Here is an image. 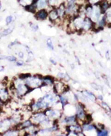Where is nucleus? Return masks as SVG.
<instances>
[{
    "instance_id": "nucleus-1",
    "label": "nucleus",
    "mask_w": 111,
    "mask_h": 136,
    "mask_svg": "<svg viewBox=\"0 0 111 136\" xmlns=\"http://www.w3.org/2000/svg\"><path fill=\"white\" fill-rule=\"evenodd\" d=\"M24 83L31 90H33L34 89L41 87L43 81H42V78H41V76H32L31 75L30 78L24 80Z\"/></svg>"
},
{
    "instance_id": "nucleus-2",
    "label": "nucleus",
    "mask_w": 111,
    "mask_h": 136,
    "mask_svg": "<svg viewBox=\"0 0 111 136\" xmlns=\"http://www.w3.org/2000/svg\"><path fill=\"white\" fill-rule=\"evenodd\" d=\"M48 117L45 115V113L43 112H33L32 114V115L30 117V120H31V122L33 123V124L38 126L39 125L42 121H44L45 120H47Z\"/></svg>"
},
{
    "instance_id": "nucleus-3",
    "label": "nucleus",
    "mask_w": 111,
    "mask_h": 136,
    "mask_svg": "<svg viewBox=\"0 0 111 136\" xmlns=\"http://www.w3.org/2000/svg\"><path fill=\"white\" fill-rule=\"evenodd\" d=\"M102 15H103V14L102 13V11L100 9L99 4L94 5L93 6V12H92L91 17H90V20L93 21V22L96 23L99 20L101 19Z\"/></svg>"
},
{
    "instance_id": "nucleus-4",
    "label": "nucleus",
    "mask_w": 111,
    "mask_h": 136,
    "mask_svg": "<svg viewBox=\"0 0 111 136\" xmlns=\"http://www.w3.org/2000/svg\"><path fill=\"white\" fill-rule=\"evenodd\" d=\"M45 115L50 120H58L61 117V112H59V109H46L44 111Z\"/></svg>"
},
{
    "instance_id": "nucleus-5",
    "label": "nucleus",
    "mask_w": 111,
    "mask_h": 136,
    "mask_svg": "<svg viewBox=\"0 0 111 136\" xmlns=\"http://www.w3.org/2000/svg\"><path fill=\"white\" fill-rule=\"evenodd\" d=\"M0 100L3 103H7L10 101V95L8 89L5 86L0 87Z\"/></svg>"
},
{
    "instance_id": "nucleus-6",
    "label": "nucleus",
    "mask_w": 111,
    "mask_h": 136,
    "mask_svg": "<svg viewBox=\"0 0 111 136\" xmlns=\"http://www.w3.org/2000/svg\"><path fill=\"white\" fill-rule=\"evenodd\" d=\"M76 118L84 121L86 118V113L85 112V109L82 104H78L76 107Z\"/></svg>"
},
{
    "instance_id": "nucleus-7",
    "label": "nucleus",
    "mask_w": 111,
    "mask_h": 136,
    "mask_svg": "<svg viewBox=\"0 0 111 136\" xmlns=\"http://www.w3.org/2000/svg\"><path fill=\"white\" fill-rule=\"evenodd\" d=\"M34 17L39 21H44L48 18V11L47 9L37 10L34 14Z\"/></svg>"
},
{
    "instance_id": "nucleus-8",
    "label": "nucleus",
    "mask_w": 111,
    "mask_h": 136,
    "mask_svg": "<svg viewBox=\"0 0 111 136\" xmlns=\"http://www.w3.org/2000/svg\"><path fill=\"white\" fill-rule=\"evenodd\" d=\"M48 18L50 21L52 22H56L58 20H60V17L56 8H53L50 11H48Z\"/></svg>"
},
{
    "instance_id": "nucleus-9",
    "label": "nucleus",
    "mask_w": 111,
    "mask_h": 136,
    "mask_svg": "<svg viewBox=\"0 0 111 136\" xmlns=\"http://www.w3.org/2000/svg\"><path fill=\"white\" fill-rule=\"evenodd\" d=\"M58 14L59 15L60 19H64L66 17V3L65 2H61L57 8H56Z\"/></svg>"
},
{
    "instance_id": "nucleus-10",
    "label": "nucleus",
    "mask_w": 111,
    "mask_h": 136,
    "mask_svg": "<svg viewBox=\"0 0 111 136\" xmlns=\"http://www.w3.org/2000/svg\"><path fill=\"white\" fill-rule=\"evenodd\" d=\"M35 4L37 10L47 9L49 8L48 0H36L35 1Z\"/></svg>"
},
{
    "instance_id": "nucleus-11",
    "label": "nucleus",
    "mask_w": 111,
    "mask_h": 136,
    "mask_svg": "<svg viewBox=\"0 0 111 136\" xmlns=\"http://www.w3.org/2000/svg\"><path fill=\"white\" fill-rule=\"evenodd\" d=\"M94 25V22H93V21L90 20V18L89 17H85V21H84V25H83V30L85 31H89L91 28H93Z\"/></svg>"
},
{
    "instance_id": "nucleus-12",
    "label": "nucleus",
    "mask_w": 111,
    "mask_h": 136,
    "mask_svg": "<svg viewBox=\"0 0 111 136\" xmlns=\"http://www.w3.org/2000/svg\"><path fill=\"white\" fill-rule=\"evenodd\" d=\"M42 81H43L42 85L49 86L53 85V83L55 82L54 78H53V77H50V76H46V77L43 78H42Z\"/></svg>"
},
{
    "instance_id": "nucleus-13",
    "label": "nucleus",
    "mask_w": 111,
    "mask_h": 136,
    "mask_svg": "<svg viewBox=\"0 0 111 136\" xmlns=\"http://www.w3.org/2000/svg\"><path fill=\"white\" fill-rule=\"evenodd\" d=\"M18 2L22 7L26 8V7L30 6V5L33 4L35 2V0H18Z\"/></svg>"
},
{
    "instance_id": "nucleus-14",
    "label": "nucleus",
    "mask_w": 111,
    "mask_h": 136,
    "mask_svg": "<svg viewBox=\"0 0 111 136\" xmlns=\"http://www.w3.org/2000/svg\"><path fill=\"white\" fill-rule=\"evenodd\" d=\"M83 96L85 97V98H86L87 100H91V101H95L96 100L95 95L93 93H91L90 92H88V91H85L83 92Z\"/></svg>"
},
{
    "instance_id": "nucleus-15",
    "label": "nucleus",
    "mask_w": 111,
    "mask_h": 136,
    "mask_svg": "<svg viewBox=\"0 0 111 136\" xmlns=\"http://www.w3.org/2000/svg\"><path fill=\"white\" fill-rule=\"evenodd\" d=\"M13 28H14L13 26H12V27L10 26V27L4 29V30L1 31V37H6V36L9 35V34H10L13 32Z\"/></svg>"
},
{
    "instance_id": "nucleus-16",
    "label": "nucleus",
    "mask_w": 111,
    "mask_h": 136,
    "mask_svg": "<svg viewBox=\"0 0 111 136\" xmlns=\"http://www.w3.org/2000/svg\"><path fill=\"white\" fill-rule=\"evenodd\" d=\"M24 9H25V11H28L30 13H32V14H35L36 12V11H37L35 2L33 4H32V5H30V6H27V7L24 8Z\"/></svg>"
},
{
    "instance_id": "nucleus-17",
    "label": "nucleus",
    "mask_w": 111,
    "mask_h": 136,
    "mask_svg": "<svg viewBox=\"0 0 111 136\" xmlns=\"http://www.w3.org/2000/svg\"><path fill=\"white\" fill-rule=\"evenodd\" d=\"M96 129V127L93 125L89 124V123H85V125H83L82 126V130L83 131H87V132H90L92 130H94Z\"/></svg>"
},
{
    "instance_id": "nucleus-18",
    "label": "nucleus",
    "mask_w": 111,
    "mask_h": 136,
    "mask_svg": "<svg viewBox=\"0 0 111 136\" xmlns=\"http://www.w3.org/2000/svg\"><path fill=\"white\" fill-rule=\"evenodd\" d=\"M105 15L106 19H107V22L108 23H111V5L110 8L108 9V11L105 12Z\"/></svg>"
},
{
    "instance_id": "nucleus-19",
    "label": "nucleus",
    "mask_w": 111,
    "mask_h": 136,
    "mask_svg": "<svg viewBox=\"0 0 111 136\" xmlns=\"http://www.w3.org/2000/svg\"><path fill=\"white\" fill-rule=\"evenodd\" d=\"M46 43H47V48H48L49 49H50V50H52V51L54 49V46H53V41H52V39H50V38L47 39Z\"/></svg>"
},
{
    "instance_id": "nucleus-20",
    "label": "nucleus",
    "mask_w": 111,
    "mask_h": 136,
    "mask_svg": "<svg viewBox=\"0 0 111 136\" xmlns=\"http://www.w3.org/2000/svg\"><path fill=\"white\" fill-rule=\"evenodd\" d=\"M97 135L99 136L108 135V132L107 130H105V129H102V130H99V131L97 132Z\"/></svg>"
},
{
    "instance_id": "nucleus-21",
    "label": "nucleus",
    "mask_w": 111,
    "mask_h": 136,
    "mask_svg": "<svg viewBox=\"0 0 111 136\" xmlns=\"http://www.w3.org/2000/svg\"><path fill=\"white\" fill-rule=\"evenodd\" d=\"M30 76H31V75L29 74V73H27V74H20V75L18 76V78L22 79L23 80H26L27 78H30Z\"/></svg>"
},
{
    "instance_id": "nucleus-22",
    "label": "nucleus",
    "mask_w": 111,
    "mask_h": 136,
    "mask_svg": "<svg viewBox=\"0 0 111 136\" xmlns=\"http://www.w3.org/2000/svg\"><path fill=\"white\" fill-rule=\"evenodd\" d=\"M5 59L8 60L9 62H16L17 59L14 56H5Z\"/></svg>"
},
{
    "instance_id": "nucleus-23",
    "label": "nucleus",
    "mask_w": 111,
    "mask_h": 136,
    "mask_svg": "<svg viewBox=\"0 0 111 136\" xmlns=\"http://www.w3.org/2000/svg\"><path fill=\"white\" fill-rule=\"evenodd\" d=\"M13 17L12 16H7V17H6V19H5V23H6V25H10L11 23H12V22H13Z\"/></svg>"
},
{
    "instance_id": "nucleus-24",
    "label": "nucleus",
    "mask_w": 111,
    "mask_h": 136,
    "mask_svg": "<svg viewBox=\"0 0 111 136\" xmlns=\"http://www.w3.org/2000/svg\"><path fill=\"white\" fill-rule=\"evenodd\" d=\"M101 0H87V3L90 4L92 5H97L99 3Z\"/></svg>"
},
{
    "instance_id": "nucleus-25",
    "label": "nucleus",
    "mask_w": 111,
    "mask_h": 136,
    "mask_svg": "<svg viewBox=\"0 0 111 136\" xmlns=\"http://www.w3.org/2000/svg\"><path fill=\"white\" fill-rule=\"evenodd\" d=\"M102 106L105 109V110H107V111H108V112H111V108H110V106L106 103H102Z\"/></svg>"
},
{
    "instance_id": "nucleus-26",
    "label": "nucleus",
    "mask_w": 111,
    "mask_h": 136,
    "mask_svg": "<svg viewBox=\"0 0 111 136\" xmlns=\"http://www.w3.org/2000/svg\"><path fill=\"white\" fill-rule=\"evenodd\" d=\"M24 65V62L22 61V60H20V61H16V66H22V65Z\"/></svg>"
},
{
    "instance_id": "nucleus-27",
    "label": "nucleus",
    "mask_w": 111,
    "mask_h": 136,
    "mask_svg": "<svg viewBox=\"0 0 111 136\" xmlns=\"http://www.w3.org/2000/svg\"><path fill=\"white\" fill-rule=\"evenodd\" d=\"M31 28H32L33 31H37V30L39 29V27H38L37 25H31Z\"/></svg>"
},
{
    "instance_id": "nucleus-28",
    "label": "nucleus",
    "mask_w": 111,
    "mask_h": 136,
    "mask_svg": "<svg viewBox=\"0 0 111 136\" xmlns=\"http://www.w3.org/2000/svg\"><path fill=\"white\" fill-rule=\"evenodd\" d=\"M18 57L20 59H22L24 57V53H23L22 51H19V52L18 53Z\"/></svg>"
},
{
    "instance_id": "nucleus-29",
    "label": "nucleus",
    "mask_w": 111,
    "mask_h": 136,
    "mask_svg": "<svg viewBox=\"0 0 111 136\" xmlns=\"http://www.w3.org/2000/svg\"><path fill=\"white\" fill-rule=\"evenodd\" d=\"M4 70V66L0 65V72H3Z\"/></svg>"
},
{
    "instance_id": "nucleus-30",
    "label": "nucleus",
    "mask_w": 111,
    "mask_h": 136,
    "mask_svg": "<svg viewBox=\"0 0 111 136\" xmlns=\"http://www.w3.org/2000/svg\"><path fill=\"white\" fill-rule=\"evenodd\" d=\"M98 98H99V100H103V97H102V95H99V96L98 97Z\"/></svg>"
},
{
    "instance_id": "nucleus-31",
    "label": "nucleus",
    "mask_w": 111,
    "mask_h": 136,
    "mask_svg": "<svg viewBox=\"0 0 111 136\" xmlns=\"http://www.w3.org/2000/svg\"><path fill=\"white\" fill-rule=\"evenodd\" d=\"M50 62H53V64H56V62H55V61H54V60H53V59H50Z\"/></svg>"
},
{
    "instance_id": "nucleus-32",
    "label": "nucleus",
    "mask_w": 111,
    "mask_h": 136,
    "mask_svg": "<svg viewBox=\"0 0 111 136\" xmlns=\"http://www.w3.org/2000/svg\"><path fill=\"white\" fill-rule=\"evenodd\" d=\"M1 3L0 2V11H1Z\"/></svg>"
},
{
    "instance_id": "nucleus-33",
    "label": "nucleus",
    "mask_w": 111,
    "mask_h": 136,
    "mask_svg": "<svg viewBox=\"0 0 111 136\" xmlns=\"http://www.w3.org/2000/svg\"><path fill=\"white\" fill-rule=\"evenodd\" d=\"M85 1H86V2H87V0H85Z\"/></svg>"
}]
</instances>
